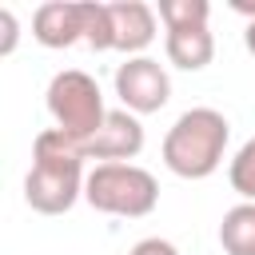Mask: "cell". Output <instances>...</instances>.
Instances as JSON below:
<instances>
[{"label": "cell", "mask_w": 255, "mask_h": 255, "mask_svg": "<svg viewBox=\"0 0 255 255\" xmlns=\"http://www.w3.org/2000/svg\"><path fill=\"white\" fill-rule=\"evenodd\" d=\"M44 100H48L52 124H56L64 135L80 139V143H88V139L104 128V120H108L100 84H96L88 72H80V68L56 72L52 84H48V92H44Z\"/></svg>", "instance_id": "obj_4"}, {"label": "cell", "mask_w": 255, "mask_h": 255, "mask_svg": "<svg viewBox=\"0 0 255 255\" xmlns=\"http://www.w3.org/2000/svg\"><path fill=\"white\" fill-rule=\"evenodd\" d=\"M84 44L92 52H112V12H108V4L84 0Z\"/></svg>", "instance_id": "obj_13"}, {"label": "cell", "mask_w": 255, "mask_h": 255, "mask_svg": "<svg viewBox=\"0 0 255 255\" xmlns=\"http://www.w3.org/2000/svg\"><path fill=\"white\" fill-rule=\"evenodd\" d=\"M219 243L227 255H255V203H235L223 215Z\"/></svg>", "instance_id": "obj_10"}, {"label": "cell", "mask_w": 255, "mask_h": 255, "mask_svg": "<svg viewBox=\"0 0 255 255\" xmlns=\"http://www.w3.org/2000/svg\"><path fill=\"white\" fill-rule=\"evenodd\" d=\"M0 28H4L0 56H12V52H16V36H20V24H16V12H12V8H0Z\"/></svg>", "instance_id": "obj_14"}, {"label": "cell", "mask_w": 255, "mask_h": 255, "mask_svg": "<svg viewBox=\"0 0 255 255\" xmlns=\"http://www.w3.org/2000/svg\"><path fill=\"white\" fill-rule=\"evenodd\" d=\"M116 96L131 116H151L171 100V80L159 60L151 56H131L116 68Z\"/></svg>", "instance_id": "obj_5"}, {"label": "cell", "mask_w": 255, "mask_h": 255, "mask_svg": "<svg viewBox=\"0 0 255 255\" xmlns=\"http://www.w3.org/2000/svg\"><path fill=\"white\" fill-rule=\"evenodd\" d=\"M163 52H167V60L175 68L199 72L215 56V36H211V28H179V32H167L163 36Z\"/></svg>", "instance_id": "obj_9"}, {"label": "cell", "mask_w": 255, "mask_h": 255, "mask_svg": "<svg viewBox=\"0 0 255 255\" xmlns=\"http://www.w3.org/2000/svg\"><path fill=\"white\" fill-rule=\"evenodd\" d=\"M84 199L120 219H143L159 203V183L147 167L139 163H96L84 183Z\"/></svg>", "instance_id": "obj_3"}, {"label": "cell", "mask_w": 255, "mask_h": 255, "mask_svg": "<svg viewBox=\"0 0 255 255\" xmlns=\"http://www.w3.org/2000/svg\"><path fill=\"white\" fill-rule=\"evenodd\" d=\"M112 52L143 56V48L155 40V8L143 0H112Z\"/></svg>", "instance_id": "obj_7"}, {"label": "cell", "mask_w": 255, "mask_h": 255, "mask_svg": "<svg viewBox=\"0 0 255 255\" xmlns=\"http://www.w3.org/2000/svg\"><path fill=\"white\" fill-rule=\"evenodd\" d=\"M227 179H231V191L243 203H255V135L235 151V159L227 167Z\"/></svg>", "instance_id": "obj_12"}, {"label": "cell", "mask_w": 255, "mask_h": 255, "mask_svg": "<svg viewBox=\"0 0 255 255\" xmlns=\"http://www.w3.org/2000/svg\"><path fill=\"white\" fill-rule=\"evenodd\" d=\"M231 124L215 108H187L163 135V163L179 179H207L219 171Z\"/></svg>", "instance_id": "obj_2"}, {"label": "cell", "mask_w": 255, "mask_h": 255, "mask_svg": "<svg viewBox=\"0 0 255 255\" xmlns=\"http://www.w3.org/2000/svg\"><path fill=\"white\" fill-rule=\"evenodd\" d=\"M231 8H235V12H239V16L247 20V24H255V0H235Z\"/></svg>", "instance_id": "obj_16"}, {"label": "cell", "mask_w": 255, "mask_h": 255, "mask_svg": "<svg viewBox=\"0 0 255 255\" xmlns=\"http://www.w3.org/2000/svg\"><path fill=\"white\" fill-rule=\"evenodd\" d=\"M243 44H247V52L255 56V24H247V32H243Z\"/></svg>", "instance_id": "obj_17"}, {"label": "cell", "mask_w": 255, "mask_h": 255, "mask_svg": "<svg viewBox=\"0 0 255 255\" xmlns=\"http://www.w3.org/2000/svg\"><path fill=\"white\" fill-rule=\"evenodd\" d=\"M139 151H143V124L128 108H112L104 128L84 143V155L100 163H131Z\"/></svg>", "instance_id": "obj_6"}, {"label": "cell", "mask_w": 255, "mask_h": 255, "mask_svg": "<svg viewBox=\"0 0 255 255\" xmlns=\"http://www.w3.org/2000/svg\"><path fill=\"white\" fill-rule=\"evenodd\" d=\"M32 36L44 48H72L84 40V0H52L32 16Z\"/></svg>", "instance_id": "obj_8"}, {"label": "cell", "mask_w": 255, "mask_h": 255, "mask_svg": "<svg viewBox=\"0 0 255 255\" xmlns=\"http://www.w3.org/2000/svg\"><path fill=\"white\" fill-rule=\"evenodd\" d=\"M84 143L60 128H44L32 143V167L24 175V203L40 215H64L84 199Z\"/></svg>", "instance_id": "obj_1"}, {"label": "cell", "mask_w": 255, "mask_h": 255, "mask_svg": "<svg viewBox=\"0 0 255 255\" xmlns=\"http://www.w3.org/2000/svg\"><path fill=\"white\" fill-rule=\"evenodd\" d=\"M128 255H179V251H175V243H167V239H159V235H147V239H139Z\"/></svg>", "instance_id": "obj_15"}, {"label": "cell", "mask_w": 255, "mask_h": 255, "mask_svg": "<svg viewBox=\"0 0 255 255\" xmlns=\"http://www.w3.org/2000/svg\"><path fill=\"white\" fill-rule=\"evenodd\" d=\"M155 16L163 20L167 32H179V28H207L211 4H207V0H159Z\"/></svg>", "instance_id": "obj_11"}]
</instances>
